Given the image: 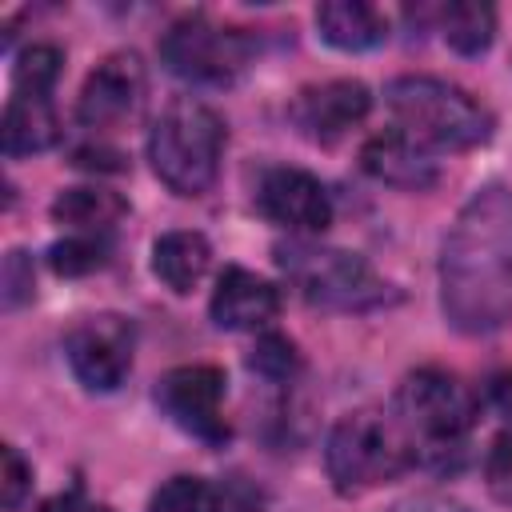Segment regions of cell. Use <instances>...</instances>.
<instances>
[{
  "mask_svg": "<svg viewBox=\"0 0 512 512\" xmlns=\"http://www.w3.org/2000/svg\"><path fill=\"white\" fill-rule=\"evenodd\" d=\"M440 308L456 332L488 336L512 320V188H480L440 248Z\"/></svg>",
  "mask_w": 512,
  "mask_h": 512,
  "instance_id": "1",
  "label": "cell"
},
{
  "mask_svg": "<svg viewBox=\"0 0 512 512\" xmlns=\"http://www.w3.org/2000/svg\"><path fill=\"white\" fill-rule=\"evenodd\" d=\"M224 152V120L196 96H176L148 132L152 172L176 196H200L216 184Z\"/></svg>",
  "mask_w": 512,
  "mask_h": 512,
  "instance_id": "2",
  "label": "cell"
},
{
  "mask_svg": "<svg viewBox=\"0 0 512 512\" xmlns=\"http://www.w3.org/2000/svg\"><path fill=\"white\" fill-rule=\"evenodd\" d=\"M396 128L420 140L424 148L464 152L492 136V116L464 88L436 76H396L384 92Z\"/></svg>",
  "mask_w": 512,
  "mask_h": 512,
  "instance_id": "3",
  "label": "cell"
},
{
  "mask_svg": "<svg viewBox=\"0 0 512 512\" xmlns=\"http://www.w3.org/2000/svg\"><path fill=\"white\" fill-rule=\"evenodd\" d=\"M392 420L400 424L416 460L420 456L444 460L448 452H460L464 436L472 432L476 396L460 376L444 368H420V372H408L404 384L396 388Z\"/></svg>",
  "mask_w": 512,
  "mask_h": 512,
  "instance_id": "4",
  "label": "cell"
},
{
  "mask_svg": "<svg viewBox=\"0 0 512 512\" xmlns=\"http://www.w3.org/2000/svg\"><path fill=\"white\" fill-rule=\"evenodd\" d=\"M284 276L296 284V292L316 308H340V312H364L388 304L396 292L388 280L372 272V264L344 248H324L308 240H292L280 252Z\"/></svg>",
  "mask_w": 512,
  "mask_h": 512,
  "instance_id": "5",
  "label": "cell"
},
{
  "mask_svg": "<svg viewBox=\"0 0 512 512\" xmlns=\"http://www.w3.org/2000/svg\"><path fill=\"white\" fill-rule=\"evenodd\" d=\"M412 444L404 440L400 424L380 412H348L328 432L324 464L336 484V492L356 496L376 484L396 480L412 464Z\"/></svg>",
  "mask_w": 512,
  "mask_h": 512,
  "instance_id": "6",
  "label": "cell"
},
{
  "mask_svg": "<svg viewBox=\"0 0 512 512\" xmlns=\"http://www.w3.org/2000/svg\"><path fill=\"white\" fill-rule=\"evenodd\" d=\"M256 40L244 28L216 24L208 16L176 20L160 40V60L172 76L192 84H228L252 64Z\"/></svg>",
  "mask_w": 512,
  "mask_h": 512,
  "instance_id": "7",
  "label": "cell"
},
{
  "mask_svg": "<svg viewBox=\"0 0 512 512\" xmlns=\"http://www.w3.org/2000/svg\"><path fill=\"white\" fill-rule=\"evenodd\" d=\"M132 348H136V332L132 320L116 316V312H96L84 316L68 328L64 336V352L68 364L76 372V380L92 392H112L120 388V380L132 368Z\"/></svg>",
  "mask_w": 512,
  "mask_h": 512,
  "instance_id": "8",
  "label": "cell"
},
{
  "mask_svg": "<svg viewBox=\"0 0 512 512\" xmlns=\"http://www.w3.org/2000/svg\"><path fill=\"white\" fill-rule=\"evenodd\" d=\"M156 400L184 432H192L208 444L228 440V424L220 416V400H224V372L220 368H212V364L172 368L156 384Z\"/></svg>",
  "mask_w": 512,
  "mask_h": 512,
  "instance_id": "9",
  "label": "cell"
},
{
  "mask_svg": "<svg viewBox=\"0 0 512 512\" xmlns=\"http://www.w3.org/2000/svg\"><path fill=\"white\" fill-rule=\"evenodd\" d=\"M144 88H148L144 64L132 52H116L88 72L76 100V120L84 128H116L140 112Z\"/></svg>",
  "mask_w": 512,
  "mask_h": 512,
  "instance_id": "10",
  "label": "cell"
},
{
  "mask_svg": "<svg viewBox=\"0 0 512 512\" xmlns=\"http://www.w3.org/2000/svg\"><path fill=\"white\" fill-rule=\"evenodd\" d=\"M256 208L300 236H316L332 224V200L324 184L304 168H268L256 188Z\"/></svg>",
  "mask_w": 512,
  "mask_h": 512,
  "instance_id": "11",
  "label": "cell"
},
{
  "mask_svg": "<svg viewBox=\"0 0 512 512\" xmlns=\"http://www.w3.org/2000/svg\"><path fill=\"white\" fill-rule=\"evenodd\" d=\"M368 108H372V96L360 80H328V84L304 88L292 100L288 116L308 140L336 144L340 136H348L368 116Z\"/></svg>",
  "mask_w": 512,
  "mask_h": 512,
  "instance_id": "12",
  "label": "cell"
},
{
  "mask_svg": "<svg viewBox=\"0 0 512 512\" xmlns=\"http://www.w3.org/2000/svg\"><path fill=\"white\" fill-rule=\"evenodd\" d=\"M360 164L368 176L392 184V188H408V192H424L436 184L440 168H436V156L432 148H424L420 140H412L408 132L400 128H388V132H376L364 148H360Z\"/></svg>",
  "mask_w": 512,
  "mask_h": 512,
  "instance_id": "13",
  "label": "cell"
},
{
  "mask_svg": "<svg viewBox=\"0 0 512 512\" xmlns=\"http://www.w3.org/2000/svg\"><path fill=\"white\" fill-rule=\"evenodd\" d=\"M280 312V292L248 272V268H224L212 292V320L228 332H248V328H264L272 316Z\"/></svg>",
  "mask_w": 512,
  "mask_h": 512,
  "instance_id": "14",
  "label": "cell"
},
{
  "mask_svg": "<svg viewBox=\"0 0 512 512\" xmlns=\"http://www.w3.org/2000/svg\"><path fill=\"white\" fill-rule=\"evenodd\" d=\"M316 28L332 48H344V52L376 48L388 36L384 12L364 4V0H328V4H320L316 8Z\"/></svg>",
  "mask_w": 512,
  "mask_h": 512,
  "instance_id": "15",
  "label": "cell"
},
{
  "mask_svg": "<svg viewBox=\"0 0 512 512\" xmlns=\"http://www.w3.org/2000/svg\"><path fill=\"white\" fill-rule=\"evenodd\" d=\"M60 140V120L48 96H32V92H16L4 108V152L8 156H28V152H44Z\"/></svg>",
  "mask_w": 512,
  "mask_h": 512,
  "instance_id": "16",
  "label": "cell"
},
{
  "mask_svg": "<svg viewBox=\"0 0 512 512\" xmlns=\"http://www.w3.org/2000/svg\"><path fill=\"white\" fill-rule=\"evenodd\" d=\"M208 260H212V248L200 232H168L152 248V272L180 296L204 280Z\"/></svg>",
  "mask_w": 512,
  "mask_h": 512,
  "instance_id": "17",
  "label": "cell"
},
{
  "mask_svg": "<svg viewBox=\"0 0 512 512\" xmlns=\"http://www.w3.org/2000/svg\"><path fill=\"white\" fill-rule=\"evenodd\" d=\"M52 216L60 224H68L72 232L108 236L128 216V204H124V196H116L108 188H64L52 200Z\"/></svg>",
  "mask_w": 512,
  "mask_h": 512,
  "instance_id": "18",
  "label": "cell"
},
{
  "mask_svg": "<svg viewBox=\"0 0 512 512\" xmlns=\"http://www.w3.org/2000/svg\"><path fill=\"white\" fill-rule=\"evenodd\" d=\"M436 28H440L444 44L456 48L460 56H480L492 44L496 12L480 0H452V4L436 8Z\"/></svg>",
  "mask_w": 512,
  "mask_h": 512,
  "instance_id": "19",
  "label": "cell"
},
{
  "mask_svg": "<svg viewBox=\"0 0 512 512\" xmlns=\"http://www.w3.org/2000/svg\"><path fill=\"white\" fill-rule=\"evenodd\" d=\"M112 256V244L108 236H88V232H72L68 240L52 244L48 252V264L60 272V276H84V272H96L104 268Z\"/></svg>",
  "mask_w": 512,
  "mask_h": 512,
  "instance_id": "20",
  "label": "cell"
},
{
  "mask_svg": "<svg viewBox=\"0 0 512 512\" xmlns=\"http://www.w3.org/2000/svg\"><path fill=\"white\" fill-rule=\"evenodd\" d=\"M148 512H220V496L200 476H172L148 500Z\"/></svg>",
  "mask_w": 512,
  "mask_h": 512,
  "instance_id": "21",
  "label": "cell"
},
{
  "mask_svg": "<svg viewBox=\"0 0 512 512\" xmlns=\"http://www.w3.org/2000/svg\"><path fill=\"white\" fill-rule=\"evenodd\" d=\"M60 64H64V56H60L56 44H32V48H24L20 60H16V72H12L16 92L48 96L52 84H56V76H60Z\"/></svg>",
  "mask_w": 512,
  "mask_h": 512,
  "instance_id": "22",
  "label": "cell"
},
{
  "mask_svg": "<svg viewBox=\"0 0 512 512\" xmlns=\"http://www.w3.org/2000/svg\"><path fill=\"white\" fill-rule=\"evenodd\" d=\"M296 364H300L296 348L284 336H272V332L260 336L256 348H252V356H248V368L260 372V376H268V380H288L296 372Z\"/></svg>",
  "mask_w": 512,
  "mask_h": 512,
  "instance_id": "23",
  "label": "cell"
},
{
  "mask_svg": "<svg viewBox=\"0 0 512 512\" xmlns=\"http://www.w3.org/2000/svg\"><path fill=\"white\" fill-rule=\"evenodd\" d=\"M484 476H488V488L500 504H512V436H496L488 456H484Z\"/></svg>",
  "mask_w": 512,
  "mask_h": 512,
  "instance_id": "24",
  "label": "cell"
},
{
  "mask_svg": "<svg viewBox=\"0 0 512 512\" xmlns=\"http://www.w3.org/2000/svg\"><path fill=\"white\" fill-rule=\"evenodd\" d=\"M4 476H0V492H4V512H16L20 504H24V496H28V488H32V468L24 464V456L8 444L4 452Z\"/></svg>",
  "mask_w": 512,
  "mask_h": 512,
  "instance_id": "25",
  "label": "cell"
},
{
  "mask_svg": "<svg viewBox=\"0 0 512 512\" xmlns=\"http://www.w3.org/2000/svg\"><path fill=\"white\" fill-rule=\"evenodd\" d=\"M24 296H32V268H28L24 252H12L4 260V304L16 308Z\"/></svg>",
  "mask_w": 512,
  "mask_h": 512,
  "instance_id": "26",
  "label": "cell"
},
{
  "mask_svg": "<svg viewBox=\"0 0 512 512\" xmlns=\"http://www.w3.org/2000/svg\"><path fill=\"white\" fill-rule=\"evenodd\" d=\"M40 512H112V508H104V504L88 500L84 492H60V496L44 500V504H40Z\"/></svg>",
  "mask_w": 512,
  "mask_h": 512,
  "instance_id": "27",
  "label": "cell"
},
{
  "mask_svg": "<svg viewBox=\"0 0 512 512\" xmlns=\"http://www.w3.org/2000/svg\"><path fill=\"white\" fill-rule=\"evenodd\" d=\"M388 512H468V508L456 504V500H448V496H412V500L392 504Z\"/></svg>",
  "mask_w": 512,
  "mask_h": 512,
  "instance_id": "28",
  "label": "cell"
},
{
  "mask_svg": "<svg viewBox=\"0 0 512 512\" xmlns=\"http://www.w3.org/2000/svg\"><path fill=\"white\" fill-rule=\"evenodd\" d=\"M76 164L80 168H104V172H120V152H108V148H80L76 152Z\"/></svg>",
  "mask_w": 512,
  "mask_h": 512,
  "instance_id": "29",
  "label": "cell"
},
{
  "mask_svg": "<svg viewBox=\"0 0 512 512\" xmlns=\"http://www.w3.org/2000/svg\"><path fill=\"white\" fill-rule=\"evenodd\" d=\"M492 396H496L500 412H504V416H512V376H500V380L492 384Z\"/></svg>",
  "mask_w": 512,
  "mask_h": 512,
  "instance_id": "30",
  "label": "cell"
}]
</instances>
